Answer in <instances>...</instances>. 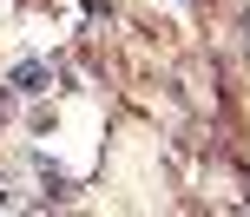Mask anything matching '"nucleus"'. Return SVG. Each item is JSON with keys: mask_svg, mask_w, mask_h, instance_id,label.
<instances>
[{"mask_svg": "<svg viewBox=\"0 0 250 217\" xmlns=\"http://www.w3.org/2000/svg\"><path fill=\"white\" fill-rule=\"evenodd\" d=\"M7 86L20 92V99H33V92H46V86H53V59H20V66L7 73Z\"/></svg>", "mask_w": 250, "mask_h": 217, "instance_id": "1", "label": "nucleus"}]
</instances>
